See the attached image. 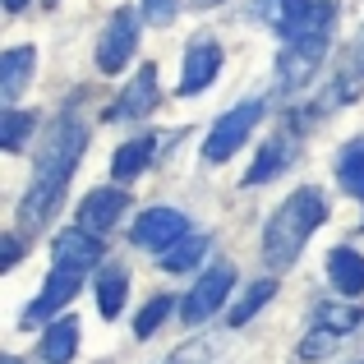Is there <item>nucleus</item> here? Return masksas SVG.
<instances>
[{
  "label": "nucleus",
  "instance_id": "1",
  "mask_svg": "<svg viewBox=\"0 0 364 364\" xmlns=\"http://www.w3.org/2000/svg\"><path fill=\"white\" fill-rule=\"evenodd\" d=\"M254 18H263L282 37V51H277V88L300 92L318 74L323 55H328L337 5L332 0H254Z\"/></svg>",
  "mask_w": 364,
  "mask_h": 364
},
{
  "label": "nucleus",
  "instance_id": "2",
  "mask_svg": "<svg viewBox=\"0 0 364 364\" xmlns=\"http://www.w3.org/2000/svg\"><path fill=\"white\" fill-rule=\"evenodd\" d=\"M83 148H88L83 120L74 116V111H60V116L51 120V129H46V139H42L37 171H33V180H28L23 203H18V226H23V231H37V226H46L55 217V208L65 203V189H70L74 171H79V161H83Z\"/></svg>",
  "mask_w": 364,
  "mask_h": 364
},
{
  "label": "nucleus",
  "instance_id": "3",
  "mask_svg": "<svg viewBox=\"0 0 364 364\" xmlns=\"http://www.w3.org/2000/svg\"><path fill=\"white\" fill-rule=\"evenodd\" d=\"M102 235L83 231V226H70V231L55 235L51 245V272H46V286L37 291V300L23 309V328H37V323H51L74 295L83 291V282L92 277V267L102 263Z\"/></svg>",
  "mask_w": 364,
  "mask_h": 364
},
{
  "label": "nucleus",
  "instance_id": "4",
  "mask_svg": "<svg viewBox=\"0 0 364 364\" xmlns=\"http://www.w3.org/2000/svg\"><path fill=\"white\" fill-rule=\"evenodd\" d=\"M323 217H328V203H323V194L314 185H300L291 198H282V208H277L263 226V263L272 267V277L286 272V267H295V258L314 240Z\"/></svg>",
  "mask_w": 364,
  "mask_h": 364
},
{
  "label": "nucleus",
  "instance_id": "5",
  "mask_svg": "<svg viewBox=\"0 0 364 364\" xmlns=\"http://www.w3.org/2000/svg\"><path fill=\"white\" fill-rule=\"evenodd\" d=\"M263 111H267V102L263 97H249L240 102V107H231L222 120L213 124V134H208V143H203V161H226V157H235V152L249 143V134H254V124L263 120Z\"/></svg>",
  "mask_w": 364,
  "mask_h": 364
},
{
  "label": "nucleus",
  "instance_id": "6",
  "mask_svg": "<svg viewBox=\"0 0 364 364\" xmlns=\"http://www.w3.org/2000/svg\"><path fill=\"white\" fill-rule=\"evenodd\" d=\"M231 286H235V263H226V258L213 263L194 286H189L185 300H180V323H185V328L208 323L217 309H222V300H231Z\"/></svg>",
  "mask_w": 364,
  "mask_h": 364
},
{
  "label": "nucleus",
  "instance_id": "7",
  "mask_svg": "<svg viewBox=\"0 0 364 364\" xmlns=\"http://www.w3.org/2000/svg\"><path fill=\"white\" fill-rule=\"evenodd\" d=\"M189 226L194 222H189L185 213H176V208H148V213L134 222L129 240L139 249H148V254H166V249H176L189 235Z\"/></svg>",
  "mask_w": 364,
  "mask_h": 364
},
{
  "label": "nucleus",
  "instance_id": "8",
  "mask_svg": "<svg viewBox=\"0 0 364 364\" xmlns=\"http://www.w3.org/2000/svg\"><path fill=\"white\" fill-rule=\"evenodd\" d=\"M134 46H139V14L134 9H116L111 23L102 28V42H97V70L102 74H120L129 65Z\"/></svg>",
  "mask_w": 364,
  "mask_h": 364
},
{
  "label": "nucleus",
  "instance_id": "9",
  "mask_svg": "<svg viewBox=\"0 0 364 364\" xmlns=\"http://www.w3.org/2000/svg\"><path fill=\"white\" fill-rule=\"evenodd\" d=\"M222 74V46L213 37H198L180 60V97H198L213 88V79Z\"/></svg>",
  "mask_w": 364,
  "mask_h": 364
},
{
  "label": "nucleus",
  "instance_id": "10",
  "mask_svg": "<svg viewBox=\"0 0 364 364\" xmlns=\"http://www.w3.org/2000/svg\"><path fill=\"white\" fill-rule=\"evenodd\" d=\"M152 107H157V65L148 60L129 83H124L120 97L107 107V120H116V124H124V120H143Z\"/></svg>",
  "mask_w": 364,
  "mask_h": 364
},
{
  "label": "nucleus",
  "instance_id": "11",
  "mask_svg": "<svg viewBox=\"0 0 364 364\" xmlns=\"http://www.w3.org/2000/svg\"><path fill=\"white\" fill-rule=\"evenodd\" d=\"M124 208H129V189L102 185V189H92V194L79 203V226H83V231H92V235H107L111 226L124 217Z\"/></svg>",
  "mask_w": 364,
  "mask_h": 364
},
{
  "label": "nucleus",
  "instance_id": "12",
  "mask_svg": "<svg viewBox=\"0 0 364 364\" xmlns=\"http://www.w3.org/2000/svg\"><path fill=\"white\" fill-rule=\"evenodd\" d=\"M291 157H295V139H291V129L272 134V139H267L263 148L254 152V166L245 171V180H240V185H245V189H254V185H267L272 176H282V171L291 166Z\"/></svg>",
  "mask_w": 364,
  "mask_h": 364
},
{
  "label": "nucleus",
  "instance_id": "13",
  "mask_svg": "<svg viewBox=\"0 0 364 364\" xmlns=\"http://www.w3.org/2000/svg\"><path fill=\"white\" fill-rule=\"evenodd\" d=\"M33 70H37V51L33 46H14V51L0 55V102H5V107H14V102L23 97Z\"/></svg>",
  "mask_w": 364,
  "mask_h": 364
},
{
  "label": "nucleus",
  "instance_id": "14",
  "mask_svg": "<svg viewBox=\"0 0 364 364\" xmlns=\"http://www.w3.org/2000/svg\"><path fill=\"white\" fill-rule=\"evenodd\" d=\"M152 157H157V139H152V134H139V139L120 143L116 157H111V180H116V185H129L134 176H143V171L152 166Z\"/></svg>",
  "mask_w": 364,
  "mask_h": 364
},
{
  "label": "nucleus",
  "instance_id": "15",
  "mask_svg": "<svg viewBox=\"0 0 364 364\" xmlns=\"http://www.w3.org/2000/svg\"><path fill=\"white\" fill-rule=\"evenodd\" d=\"M124 295H129V272L120 263H102L97 267V314L107 323H116L124 314Z\"/></svg>",
  "mask_w": 364,
  "mask_h": 364
},
{
  "label": "nucleus",
  "instance_id": "16",
  "mask_svg": "<svg viewBox=\"0 0 364 364\" xmlns=\"http://www.w3.org/2000/svg\"><path fill=\"white\" fill-rule=\"evenodd\" d=\"M328 282L341 295H364V254L360 249H350V245L332 249L328 254Z\"/></svg>",
  "mask_w": 364,
  "mask_h": 364
},
{
  "label": "nucleus",
  "instance_id": "17",
  "mask_svg": "<svg viewBox=\"0 0 364 364\" xmlns=\"http://www.w3.org/2000/svg\"><path fill=\"white\" fill-rule=\"evenodd\" d=\"M37 350H42L46 364H70L74 350H79V318H51L42 341H37Z\"/></svg>",
  "mask_w": 364,
  "mask_h": 364
},
{
  "label": "nucleus",
  "instance_id": "18",
  "mask_svg": "<svg viewBox=\"0 0 364 364\" xmlns=\"http://www.w3.org/2000/svg\"><path fill=\"white\" fill-rule=\"evenodd\" d=\"M208 249H213V240H208V235H198V231H189L185 240H180L176 249H166V254H161V267H166V272H189V267H198L203 263V254Z\"/></svg>",
  "mask_w": 364,
  "mask_h": 364
},
{
  "label": "nucleus",
  "instance_id": "19",
  "mask_svg": "<svg viewBox=\"0 0 364 364\" xmlns=\"http://www.w3.org/2000/svg\"><path fill=\"white\" fill-rule=\"evenodd\" d=\"M277 295V277H263V282H254V286H245V295H240V304H231V314H226V318H231V328H245L249 318H254L258 309H263L267 300H272Z\"/></svg>",
  "mask_w": 364,
  "mask_h": 364
},
{
  "label": "nucleus",
  "instance_id": "20",
  "mask_svg": "<svg viewBox=\"0 0 364 364\" xmlns=\"http://www.w3.org/2000/svg\"><path fill=\"white\" fill-rule=\"evenodd\" d=\"M33 129H37L33 111H14V107H9L5 116H0V148H5V152H23V143H28Z\"/></svg>",
  "mask_w": 364,
  "mask_h": 364
},
{
  "label": "nucleus",
  "instance_id": "21",
  "mask_svg": "<svg viewBox=\"0 0 364 364\" xmlns=\"http://www.w3.org/2000/svg\"><path fill=\"white\" fill-rule=\"evenodd\" d=\"M337 180H341L346 194L364 198V139L346 143V152H341V161H337Z\"/></svg>",
  "mask_w": 364,
  "mask_h": 364
},
{
  "label": "nucleus",
  "instance_id": "22",
  "mask_svg": "<svg viewBox=\"0 0 364 364\" xmlns=\"http://www.w3.org/2000/svg\"><path fill=\"white\" fill-rule=\"evenodd\" d=\"M337 346H341V332H332V328H318V323H314V328H309V337H304L300 346H295V360H300V364L328 360Z\"/></svg>",
  "mask_w": 364,
  "mask_h": 364
},
{
  "label": "nucleus",
  "instance_id": "23",
  "mask_svg": "<svg viewBox=\"0 0 364 364\" xmlns=\"http://www.w3.org/2000/svg\"><path fill=\"white\" fill-rule=\"evenodd\" d=\"M314 323H318V328H332V332H341V337H346V332H355L360 323H364V309H355V304H323V309L314 314Z\"/></svg>",
  "mask_w": 364,
  "mask_h": 364
},
{
  "label": "nucleus",
  "instance_id": "24",
  "mask_svg": "<svg viewBox=\"0 0 364 364\" xmlns=\"http://www.w3.org/2000/svg\"><path fill=\"white\" fill-rule=\"evenodd\" d=\"M171 300H176V295H152V300H148V304L139 309V318H134V337H143V341H148L152 332H157L161 323H166V314L176 309Z\"/></svg>",
  "mask_w": 364,
  "mask_h": 364
},
{
  "label": "nucleus",
  "instance_id": "25",
  "mask_svg": "<svg viewBox=\"0 0 364 364\" xmlns=\"http://www.w3.org/2000/svg\"><path fill=\"white\" fill-rule=\"evenodd\" d=\"M143 18H148L152 28H166L171 18H176V9H180V0H143Z\"/></svg>",
  "mask_w": 364,
  "mask_h": 364
},
{
  "label": "nucleus",
  "instance_id": "26",
  "mask_svg": "<svg viewBox=\"0 0 364 364\" xmlns=\"http://www.w3.org/2000/svg\"><path fill=\"white\" fill-rule=\"evenodd\" d=\"M18 258H23V240H18V235L9 231V235H5V254H0V267H5V272H9V267H14Z\"/></svg>",
  "mask_w": 364,
  "mask_h": 364
},
{
  "label": "nucleus",
  "instance_id": "27",
  "mask_svg": "<svg viewBox=\"0 0 364 364\" xmlns=\"http://www.w3.org/2000/svg\"><path fill=\"white\" fill-rule=\"evenodd\" d=\"M28 5H33V0H5V14H23Z\"/></svg>",
  "mask_w": 364,
  "mask_h": 364
},
{
  "label": "nucleus",
  "instance_id": "28",
  "mask_svg": "<svg viewBox=\"0 0 364 364\" xmlns=\"http://www.w3.org/2000/svg\"><path fill=\"white\" fill-rule=\"evenodd\" d=\"M5 364H23V360H18V355H5Z\"/></svg>",
  "mask_w": 364,
  "mask_h": 364
}]
</instances>
